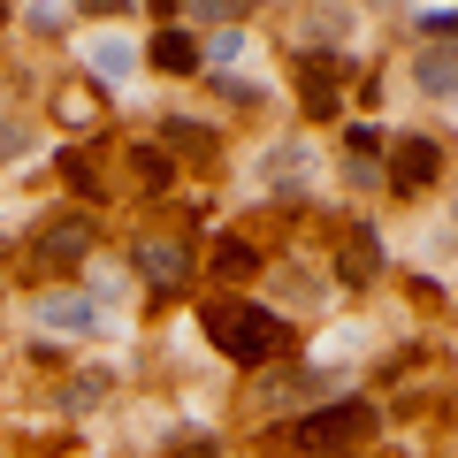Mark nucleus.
<instances>
[{
    "label": "nucleus",
    "instance_id": "412c9836",
    "mask_svg": "<svg viewBox=\"0 0 458 458\" xmlns=\"http://www.w3.org/2000/svg\"><path fill=\"white\" fill-rule=\"evenodd\" d=\"M31 146H38V131H31V123H16V114H0V161H23Z\"/></svg>",
    "mask_w": 458,
    "mask_h": 458
},
{
    "label": "nucleus",
    "instance_id": "a211bd4d",
    "mask_svg": "<svg viewBox=\"0 0 458 458\" xmlns=\"http://www.w3.org/2000/svg\"><path fill=\"white\" fill-rule=\"evenodd\" d=\"M276 283H283V298H306L298 313H328V306H321V298H328V283L313 276L306 260H276Z\"/></svg>",
    "mask_w": 458,
    "mask_h": 458
},
{
    "label": "nucleus",
    "instance_id": "4468645a",
    "mask_svg": "<svg viewBox=\"0 0 458 458\" xmlns=\"http://www.w3.org/2000/svg\"><path fill=\"white\" fill-rule=\"evenodd\" d=\"M138 69H146L138 38H123V31H99V38H84V77H92L99 92H114V84H131Z\"/></svg>",
    "mask_w": 458,
    "mask_h": 458
},
{
    "label": "nucleus",
    "instance_id": "ddd939ff",
    "mask_svg": "<svg viewBox=\"0 0 458 458\" xmlns=\"http://www.w3.org/2000/svg\"><path fill=\"white\" fill-rule=\"evenodd\" d=\"M38 328H54V336H107V313L92 306V291H47L31 306Z\"/></svg>",
    "mask_w": 458,
    "mask_h": 458
},
{
    "label": "nucleus",
    "instance_id": "20e7f679",
    "mask_svg": "<svg viewBox=\"0 0 458 458\" xmlns=\"http://www.w3.org/2000/svg\"><path fill=\"white\" fill-rule=\"evenodd\" d=\"M92 252H99V222H92L84 207H62V214H47V222L31 229L23 267H31L38 283H69V276H84V267H92Z\"/></svg>",
    "mask_w": 458,
    "mask_h": 458
},
{
    "label": "nucleus",
    "instance_id": "f3484780",
    "mask_svg": "<svg viewBox=\"0 0 458 458\" xmlns=\"http://www.w3.org/2000/svg\"><path fill=\"white\" fill-rule=\"evenodd\" d=\"M99 153H107V146H62V183L84 199V207L107 199V183H99Z\"/></svg>",
    "mask_w": 458,
    "mask_h": 458
},
{
    "label": "nucleus",
    "instance_id": "f8f14e48",
    "mask_svg": "<svg viewBox=\"0 0 458 458\" xmlns=\"http://www.w3.org/2000/svg\"><path fill=\"white\" fill-rule=\"evenodd\" d=\"M138 54H146V69H161V77H207V38H199L191 23H161Z\"/></svg>",
    "mask_w": 458,
    "mask_h": 458
},
{
    "label": "nucleus",
    "instance_id": "6ab92c4d",
    "mask_svg": "<svg viewBox=\"0 0 458 458\" xmlns=\"http://www.w3.org/2000/svg\"><path fill=\"white\" fill-rule=\"evenodd\" d=\"M107 390H114L107 367H84V375H69V382H62V412H92Z\"/></svg>",
    "mask_w": 458,
    "mask_h": 458
},
{
    "label": "nucleus",
    "instance_id": "1a4fd4ad",
    "mask_svg": "<svg viewBox=\"0 0 458 458\" xmlns=\"http://www.w3.org/2000/svg\"><path fill=\"white\" fill-rule=\"evenodd\" d=\"M382 267H390V252H382V229L367 222V214L336 222V291H375Z\"/></svg>",
    "mask_w": 458,
    "mask_h": 458
},
{
    "label": "nucleus",
    "instance_id": "0eeeda50",
    "mask_svg": "<svg viewBox=\"0 0 458 458\" xmlns=\"http://www.w3.org/2000/svg\"><path fill=\"white\" fill-rule=\"evenodd\" d=\"M291 77H298V114H306V123H336L344 114V84H360V62L336 54V47H298Z\"/></svg>",
    "mask_w": 458,
    "mask_h": 458
},
{
    "label": "nucleus",
    "instance_id": "f03ea898",
    "mask_svg": "<svg viewBox=\"0 0 458 458\" xmlns=\"http://www.w3.org/2000/svg\"><path fill=\"white\" fill-rule=\"evenodd\" d=\"M382 420H390V405H375V397H360V390H344V397H328V405L283 420V443H291L298 458H336V451H367Z\"/></svg>",
    "mask_w": 458,
    "mask_h": 458
},
{
    "label": "nucleus",
    "instance_id": "6e6552de",
    "mask_svg": "<svg viewBox=\"0 0 458 458\" xmlns=\"http://www.w3.org/2000/svg\"><path fill=\"white\" fill-rule=\"evenodd\" d=\"M54 114H62L69 146H107V92H99L84 69H62V84H54Z\"/></svg>",
    "mask_w": 458,
    "mask_h": 458
},
{
    "label": "nucleus",
    "instance_id": "9d476101",
    "mask_svg": "<svg viewBox=\"0 0 458 458\" xmlns=\"http://www.w3.org/2000/svg\"><path fill=\"white\" fill-rule=\"evenodd\" d=\"M199 276L214 283V291H237V283H260L267 276V245L252 237V229H222L207 245V260H199Z\"/></svg>",
    "mask_w": 458,
    "mask_h": 458
},
{
    "label": "nucleus",
    "instance_id": "9b49d317",
    "mask_svg": "<svg viewBox=\"0 0 458 458\" xmlns=\"http://www.w3.org/2000/svg\"><path fill=\"white\" fill-rule=\"evenodd\" d=\"M153 146L168 153L176 168H222V131H207L199 114H153Z\"/></svg>",
    "mask_w": 458,
    "mask_h": 458
},
{
    "label": "nucleus",
    "instance_id": "5701e85b",
    "mask_svg": "<svg viewBox=\"0 0 458 458\" xmlns=\"http://www.w3.org/2000/svg\"><path fill=\"white\" fill-rule=\"evenodd\" d=\"M412 298H420V306L436 313V306H443V283H436V276H412Z\"/></svg>",
    "mask_w": 458,
    "mask_h": 458
},
{
    "label": "nucleus",
    "instance_id": "aec40b11",
    "mask_svg": "<svg viewBox=\"0 0 458 458\" xmlns=\"http://www.w3.org/2000/svg\"><path fill=\"white\" fill-rule=\"evenodd\" d=\"M382 146H390V131H382V123H344V153H367V161H382Z\"/></svg>",
    "mask_w": 458,
    "mask_h": 458
},
{
    "label": "nucleus",
    "instance_id": "2eb2a0df",
    "mask_svg": "<svg viewBox=\"0 0 458 458\" xmlns=\"http://www.w3.org/2000/svg\"><path fill=\"white\" fill-rule=\"evenodd\" d=\"M123 168H131V183H138V199H168L183 183V168L168 161L161 146H153V138H131V146H123Z\"/></svg>",
    "mask_w": 458,
    "mask_h": 458
},
{
    "label": "nucleus",
    "instance_id": "f257e3e1",
    "mask_svg": "<svg viewBox=\"0 0 458 458\" xmlns=\"http://www.w3.org/2000/svg\"><path fill=\"white\" fill-rule=\"evenodd\" d=\"M199 336L222 352L229 367H245V375H267L298 352V321L267 298H237V291H207L199 298Z\"/></svg>",
    "mask_w": 458,
    "mask_h": 458
},
{
    "label": "nucleus",
    "instance_id": "7ed1b4c3",
    "mask_svg": "<svg viewBox=\"0 0 458 458\" xmlns=\"http://www.w3.org/2000/svg\"><path fill=\"white\" fill-rule=\"evenodd\" d=\"M328 397H344V375L336 367H313V360H283V367H267V375H252V390H245V405H252V420H298V412H313V405H328Z\"/></svg>",
    "mask_w": 458,
    "mask_h": 458
},
{
    "label": "nucleus",
    "instance_id": "423d86ee",
    "mask_svg": "<svg viewBox=\"0 0 458 458\" xmlns=\"http://www.w3.org/2000/svg\"><path fill=\"white\" fill-rule=\"evenodd\" d=\"M443 168H451L443 138L390 131V146H382V191H390V199H428V191H443Z\"/></svg>",
    "mask_w": 458,
    "mask_h": 458
},
{
    "label": "nucleus",
    "instance_id": "4be33fe9",
    "mask_svg": "<svg viewBox=\"0 0 458 458\" xmlns=\"http://www.w3.org/2000/svg\"><path fill=\"white\" fill-rule=\"evenodd\" d=\"M344 176L360 183V191H382V161H367V153H344Z\"/></svg>",
    "mask_w": 458,
    "mask_h": 458
},
{
    "label": "nucleus",
    "instance_id": "39448f33",
    "mask_svg": "<svg viewBox=\"0 0 458 458\" xmlns=\"http://www.w3.org/2000/svg\"><path fill=\"white\" fill-rule=\"evenodd\" d=\"M131 283H146L161 306H176L199 283V245L191 237H168V229H138L131 237Z\"/></svg>",
    "mask_w": 458,
    "mask_h": 458
},
{
    "label": "nucleus",
    "instance_id": "dca6fc26",
    "mask_svg": "<svg viewBox=\"0 0 458 458\" xmlns=\"http://www.w3.org/2000/svg\"><path fill=\"white\" fill-rule=\"evenodd\" d=\"M412 92H428V99H458V47H436V38H428V47L412 54Z\"/></svg>",
    "mask_w": 458,
    "mask_h": 458
},
{
    "label": "nucleus",
    "instance_id": "b1692460",
    "mask_svg": "<svg viewBox=\"0 0 458 458\" xmlns=\"http://www.w3.org/2000/svg\"><path fill=\"white\" fill-rule=\"evenodd\" d=\"M336 458H367V451H336Z\"/></svg>",
    "mask_w": 458,
    "mask_h": 458
}]
</instances>
